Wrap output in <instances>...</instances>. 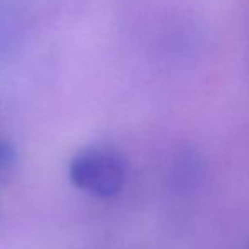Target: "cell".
I'll return each instance as SVG.
<instances>
[{
  "label": "cell",
  "instance_id": "6da1fadb",
  "mask_svg": "<svg viewBox=\"0 0 249 249\" xmlns=\"http://www.w3.org/2000/svg\"><path fill=\"white\" fill-rule=\"evenodd\" d=\"M127 164L119 151L107 146H89L70 163V180L76 188L100 198L115 197L124 188Z\"/></svg>",
  "mask_w": 249,
  "mask_h": 249
},
{
  "label": "cell",
  "instance_id": "7a4b0ae2",
  "mask_svg": "<svg viewBox=\"0 0 249 249\" xmlns=\"http://www.w3.org/2000/svg\"><path fill=\"white\" fill-rule=\"evenodd\" d=\"M17 160L16 148L5 139H0V171L10 168Z\"/></svg>",
  "mask_w": 249,
  "mask_h": 249
}]
</instances>
